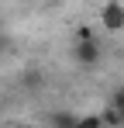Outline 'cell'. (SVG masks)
<instances>
[{
  "label": "cell",
  "mask_w": 124,
  "mask_h": 128,
  "mask_svg": "<svg viewBox=\"0 0 124 128\" xmlns=\"http://www.w3.org/2000/svg\"><path fill=\"white\" fill-rule=\"evenodd\" d=\"M7 52H10V42H7V38L0 35V56H7Z\"/></svg>",
  "instance_id": "obj_5"
},
{
  "label": "cell",
  "mask_w": 124,
  "mask_h": 128,
  "mask_svg": "<svg viewBox=\"0 0 124 128\" xmlns=\"http://www.w3.org/2000/svg\"><path fill=\"white\" fill-rule=\"evenodd\" d=\"M100 24L107 31H121L124 28V7L121 4H103L100 7Z\"/></svg>",
  "instance_id": "obj_1"
},
{
  "label": "cell",
  "mask_w": 124,
  "mask_h": 128,
  "mask_svg": "<svg viewBox=\"0 0 124 128\" xmlns=\"http://www.w3.org/2000/svg\"><path fill=\"white\" fill-rule=\"evenodd\" d=\"M76 128H103V118H79Z\"/></svg>",
  "instance_id": "obj_4"
},
{
  "label": "cell",
  "mask_w": 124,
  "mask_h": 128,
  "mask_svg": "<svg viewBox=\"0 0 124 128\" xmlns=\"http://www.w3.org/2000/svg\"><path fill=\"white\" fill-rule=\"evenodd\" d=\"M52 125H55V128H76V118H65V114H55V118H52Z\"/></svg>",
  "instance_id": "obj_3"
},
{
  "label": "cell",
  "mask_w": 124,
  "mask_h": 128,
  "mask_svg": "<svg viewBox=\"0 0 124 128\" xmlns=\"http://www.w3.org/2000/svg\"><path fill=\"white\" fill-rule=\"evenodd\" d=\"M0 28H3V24H0Z\"/></svg>",
  "instance_id": "obj_6"
},
{
  "label": "cell",
  "mask_w": 124,
  "mask_h": 128,
  "mask_svg": "<svg viewBox=\"0 0 124 128\" xmlns=\"http://www.w3.org/2000/svg\"><path fill=\"white\" fill-rule=\"evenodd\" d=\"M76 59H79V62H97V59H100V45L93 42V38L79 42V48H76Z\"/></svg>",
  "instance_id": "obj_2"
}]
</instances>
